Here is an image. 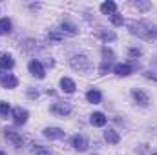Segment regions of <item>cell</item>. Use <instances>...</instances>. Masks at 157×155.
Wrapping results in <instances>:
<instances>
[{"label":"cell","instance_id":"cell-14","mask_svg":"<svg viewBox=\"0 0 157 155\" xmlns=\"http://www.w3.org/2000/svg\"><path fill=\"white\" fill-rule=\"evenodd\" d=\"M90 120H91L93 126H99V128L106 124V117H104V113H101V112H95L93 115L90 117Z\"/></svg>","mask_w":157,"mask_h":155},{"label":"cell","instance_id":"cell-5","mask_svg":"<svg viewBox=\"0 0 157 155\" xmlns=\"http://www.w3.org/2000/svg\"><path fill=\"white\" fill-rule=\"evenodd\" d=\"M28 68H29V73H31L33 77H37V78L46 77V71H44V68H42V64H40L39 60H31Z\"/></svg>","mask_w":157,"mask_h":155},{"label":"cell","instance_id":"cell-8","mask_svg":"<svg viewBox=\"0 0 157 155\" xmlns=\"http://www.w3.org/2000/svg\"><path fill=\"white\" fill-rule=\"evenodd\" d=\"M44 137H48L49 141H57V139L64 137V131L60 128H46L44 130Z\"/></svg>","mask_w":157,"mask_h":155},{"label":"cell","instance_id":"cell-10","mask_svg":"<svg viewBox=\"0 0 157 155\" xmlns=\"http://www.w3.org/2000/svg\"><path fill=\"white\" fill-rule=\"evenodd\" d=\"M71 144H73V148L78 150V152H86V148H88V141H86L82 135H75V137L71 139Z\"/></svg>","mask_w":157,"mask_h":155},{"label":"cell","instance_id":"cell-16","mask_svg":"<svg viewBox=\"0 0 157 155\" xmlns=\"http://www.w3.org/2000/svg\"><path fill=\"white\" fill-rule=\"evenodd\" d=\"M104 139H106L110 144H117L119 141H121V135H119L115 130H108V131H104Z\"/></svg>","mask_w":157,"mask_h":155},{"label":"cell","instance_id":"cell-22","mask_svg":"<svg viewBox=\"0 0 157 155\" xmlns=\"http://www.w3.org/2000/svg\"><path fill=\"white\" fill-rule=\"evenodd\" d=\"M7 113H9V104L2 100L0 102V115H7Z\"/></svg>","mask_w":157,"mask_h":155},{"label":"cell","instance_id":"cell-18","mask_svg":"<svg viewBox=\"0 0 157 155\" xmlns=\"http://www.w3.org/2000/svg\"><path fill=\"white\" fill-rule=\"evenodd\" d=\"M11 20L9 18H0V33H11Z\"/></svg>","mask_w":157,"mask_h":155},{"label":"cell","instance_id":"cell-11","mask_svg":"<svg viewBox=\"0 0 157 155\" xmlns=\"http://www.w3.org/2000/svg\"><path fill=\"white\" fill-rule=\"evenodd\" d=\"M60 88H62V91H64V93H73L77 86H75V82H73L71 78L62 77V78H60Z\"/></svg>","mask_w":157,"mask_h":155},{"label":"cell","instance_id":"cell-27","mask_svg":"<svg viewBox=\"0 0 157 155\" xmlns=\"http://www.w3.org/2000/svg\"><path fill=\"white\" fill-rule=\"evenodd\" d=\"M152 155H157V153H152Z\"/></svg>","mask_w":157,"mask_h":155},{"label":"cell","instance_id":"cell-7","mask_svg":"<svg viewBox=\"0 0 157 155\" xmlns=\"http://www.w3.org/2000/svg\"><path fill=\"white\" fill-rule=\"evenodd\" d=\"M0 82H2V86H4V88L13 89V88H17L18 78L15 77V75H11V73H6V75H2V77H0Z\"/></svg>","mask_w":157,"mask_h":155},{"label":"cell","instance_id":"cell-23","mask_svg":"<svg viewBox=\"0 0 157 155\" xmlns=\"http://www.w3.org/2000/svg\"><path fill=\"white\" fill-rule=\"evenodd\" d=\"M112 22H113V26H122V17L121 15H112Z\"/></svg>","mask_w":157,"mask_h":155},{"label":"cell","instance_id":"cell-2","mask_svg":"<svg viewBox=\"0 0 157 155\" xmlns=\"http://www.w3.org/2000/svg\"><path fill=\"white\" fill-rule=\"evenodd\" d=\"M130 31L133 33V35H139V37H143V39H154V31L152 29H148L144 24H130Z\"/></svg>","mask_w":157,"mask_h":155},{"label":"cell","instance_id":"cell-25","mask_svg":"<svg viewBox=\"0 0 157 155\" xmlns=\"http://www.w3.org/2000/svg\"><path fill=\"white\" fill-rule=\"evenodd\" d=\"M130 55H132V57H139V55H141V51H139V49H132V51H130Z\"/></svg>","mask_w":157,"mask_h":155},{"label":"cell","instance_id":"cell-13","mask_svg":"<svg viewBox=\"0 0 157 155\" xmlns=\"http://www.w3.org/2000/svg\"><path fill=\"white\" fill-rule=\"evenodd\" d=\"M113 71L117 73L119 77H128V75H132V66L130 64H117L113 68Z\"/></svg>","mask_w":157,"mask_h":155},{"label":"cell","instance_id":"cell-1","mask_svg":"<svg viewBox=\"0 0 157 155\" xmlns=\"http://www.w3.org/2000/svg\"><path fill=\"white\" fill-rule=\"evenodd\" d=\"M70 66H71V70H75L78 73H86V71H90L91 62H90V59L86 55H75V57H71Z\"/></svg>","mask_w":157,"mask_h":155},{"label":"cell","instance_id":"cell-3","mask_svg":"<svg viewBox=\"0 0 157 155\" xmlns=\"http://www.w3.org/2000/svg\"><path fill=\"white\" fill-rule=\"evenodd\" d=\"M11 115H13V120H15V124H26V120H28V110H24V108H20V106H17V108H13L11 110Z\"/></svg>","mask_w":157,"mask_h":155},{"label":"cell","instance_id":"cell-20","mask_svg":"<svg viewBox=\"0 0 157 155\" xmlns=\"http://www.w3.org/2000/svg\"><path fill=\"white\" fill-rule=\"evenodd\" d=\"M60 28H62V31H66V33H70V35H75V33H77V28L71 26V24H68V22H64Z\"/></svg>","mask_w":157,"mask_h":155},{"label":"cell","instance_id":"cell-6","mask_svg":"<svg viewBox=\"0 0 157 155\" xmlns=\"http://www.w3.org/2000/svg\"><path fill=\"white\" fill-rule=\"evenodd\" d=\"M51 112L55 115L64 117V115H68V113H71V104H68V102H57V104H53Z\"/></svg>","mask_w":157,"mask_h":155},{"label":"cell","instance_id":"cell-15","mask_svg":"<svg viewBox=\"0 0 157 155\" xmlns=\"http://www.w3.org/2000/svg\"><path fill=\"white\" fill-rule=\"evenodd\" d=\"M101 11H102L104 15H115L117 4H115V2H104V4H101Z\"/></svg>","mask_w":157,"mask_h":155},{"label":"cell","instance_id":"cell-24","mask_svg":"<svg viewBox=\"0 0 157 155\" xmlns=\"http://www.w3.org/2000/svg\"><path fill=\"white\" fill-rule=\"evenodd\" d=\"M108 70H110V62H106V60H104V62L101 64V68H99V71H101V75H104V73H106Z\"/></svg>","mask_w":157,"mask_h":155},{"label":"cell","instance_id":"cell-4","mask_svg":"<svg viewBox=\"0 0 157 155\" xmlns=\"http://www.w3.org/2000/svg\"><path fill=\"white\" fill-rule=\"evenodd\" d=\"M4 137L9 139L15 146H20V144H22V137H20V133L15 131L13 128H4Z\"/></svg>","mask_w":157,"mask_h":155},{"label":"cell","instance_id":"cell-17","mask_svg":"<svg viewBox=\"0 0 157 155\" xmlns=\"http://www.w3.org/2000/svg\"><path fill=\"white\" fill-rule=\"evenodd\" d=\"M86 99H88L90 102H93V104H99L101 99H102V95H101V91H97V89H90V91L86 93Z\"/></svg>","mask_w":157,"mask_h":155},{"label":"cell","instance_id":"cell-21","mask_svg":"<svg viewBox=\"0 0 157 155\" xmlns=\"http://www.w3.org/2000/svg\"><path fill=\"white\" fill-rule=\"evenodd\" d=\"M99 35H101L102 40H115V33H112V31H108V33L106 31H101Z\"/></svg>","mask_w":157,"mask_h":155},{"label":"cell","instance_id":"cell-9","mask_svg":"<svg viewBox=\"0 0 157 155\" xmlns=\"http://www.w3.org/2000/svg\"><path fill=\"white\" fill-rule=\"evenodd\" d=\"M132 97L141 104V106H148V102H150V99H148V95L143 91V89H132Z\"/></svg>","mask_w":157,"mask_h":155},{"label":"cell","instance_id":"cell-19","mask_svg":"<svg viewBox=\"0 0 157 155\" xmlns=\"http://www.w3.org/2000/svg\"><path fill=\"white\" fill-rule=\"evenodd\" d=\"M33 153H35V155H49V153H51V150H49V148H46V146L35 144V148H33Z\"/></svg>","mask_w":157,"mask_h":155},{"label":"cell","instance_id":"cell-26","mask_svg":"<svg viewBox=\"0 0 157 155\" xmlns=\"http://www.w3.org/2000/svg\"><path fill=\"white\" fill-rule=\"evenodd\" d=\"M0 155H6V153H4V152H0Z\"/></svg>","mask_w":157,"mask_h":155},{"label":"cell","instance_id":"cell-12","mask_svg":"<svg viewBox=\"0 0 157 155\" xmlns=\"http://www.w3.org/2000/svg\"><path fill=\"white\" fill-rule=\"evenodd\" d=\"M13 66H15L13 57H11L9 53H4V55L0 57V68H2V70H11Z\"/></svg>","mask_w":157,"mask_h":155}]
</instances>
